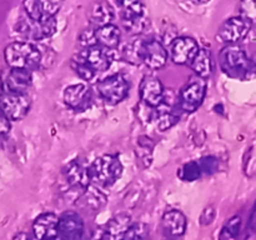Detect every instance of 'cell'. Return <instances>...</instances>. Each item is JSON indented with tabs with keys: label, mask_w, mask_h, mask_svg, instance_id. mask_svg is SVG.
Here are the masks:
<instances>
[{
	"label": "cell",
	"mask_w": 256,
	"mask_h": 240,
	"mask_svg": "<svg viewBox=\"0 0 256 240\" xmlns=\"http://www.w3.org/2000/svg\"><path fill=\"white\" fill-rule=\"evenodd\" d=\"M35 240L59 239V216L54 212H44L32 222Z\"/></svg>",
	"instance_id": "9a60e30c"
},
{
	"label": "cell",
	"mask_w": 256,
	"mask_h": 240,
	"mask_svg": "<svg viewBox=\"0 0 256 240\" xmlns=\"http://www.w3.org/2000/svg\"><path fill=\"white\" fill-rule=\"evenodd\" d=\"M96 89L108 104L116 105L128 96L130 84L122 74H114L98 82Z\"/></svg>",
	"instance_id": "8992f818"
},
{
	"label": "cell",
	"mask_w": 256,
	"mask_h": 240,
	"mask_svg": "<svg viewBox=\"0 0 256 240\" xmlns=\"http://www.w3.org/2000/svg\"><path fill=\"white\" fill-rule=\"evenodd\" d=\"M32 106V100L26 92H4L0 94V109L10 120H22L26 116Z\"/></svg>",
	"instance_id": "52a82bcc"
},
{
	"label": "cell",
	"mask_w": 256,
	"mask_h": 240,
	"mask_svg": "<svg viewBox=\"0 0 256 240\" xmlns=\"http://www.w3.org/2000/svg\"><path fill=\"white\" fill-rule=\"evenodd\" d=\"M215 215H216L215 206L214 205H209V206H206L202 210V215H200V224L204 225V226L212 224V220L215 219Z\"/></svg>",
	"instance_id": "d590c367"
},
{
	"label": "cell",
	"mask_w": 256,
	"mask_h": 240,
	"mask_svg": "<svg viewBox=\"0 0 256 240\" xmlns=\"http://www.w3.org/2000/svg\"><path fill=\"white\" fill-rule=\"evenodd\" d=\"M79 56L94 70L95 72H106L112 65V56L110 54L109 49L100 46V45L95 44L92 46L86 48L82 52H80Z\"/></svg>",
	"instance_id": "e0dca14e"
},
{
	"label": "cell",
	"mask_w": 256,
	"mask_h": 240,
	"mask_svg": "<svg viewBox=\"0 0 256 240\" xmlns=\"http://www.w3.org/2000/svg\"><path fill=\"white\" fill-rule=\"evenodd\" d=\"M179 120L178 115L174 114L172 110H166V112H162L158 119V128H159L162 132H165V130L170 129L172 125L176 124V122Z\"/></svg>",
	"instance_id": "e575fe53"
},
{
	"label": "cell",
	"mask_w": 256,
	"mask_h": 240,
	"mask_svg": "<svg viewBox=\"0 0 256 240\" xmlns=\"http://www.w3.org/2000/svg\"><path fill=\"white\" fill-rule=\"evenodd\" d=\"M219 64L222 72L234 79H245L252 70V60L240 46L230 44L222 50Z\"/></svg>",
	"instance_id": "7a4b0ae2"
},
{
	"label": "cell",
	"mask_w": 256,
	"mask_h": 240,
	"mask_svg": "<svg viewBox=\"0 0 256 240\" xmlns=\"http://www.w3.org/2000/svg\"><path fill=\"white\" fill-rule=\"evenodd\" d=\"M84 222L76 212H62L59 216V240H82Z\"/></svg>",
	"instance_id": "5bb4252c"
},
{
	"label": "cell",
	"mask_w": 256,
	"mask_h": 240,
	"mask_svg": "<svg viewBox=\"0 0 256 240\" xmlns=\"http://www.w3.org/2000/svg\"><path fill=\"white\" fill-rule=\"evenodd\" d=\"M32 75L30 70L12 69L4 79V90L15 92H26L32 86Z\"/></svg>",
	"instance_id": "44dd1931"
},
{
	"label": "cell",
	"mask_w": 256,
	"mask_h": 240,
	"mask_svg": "<svg viewBox=\"0 0 256 240\" xmlns=\"http://www.w3.org/2000/svg\"><path fill=\"white\" fill-rule=\"evenodd\" d=\"M62 0H24L22 8L28 18L35 22H45L55 15L62 9Z\"/></svg>",
	"instance_id": "30bf717a"
},
{
	"label": "cell",
	"mask_w": 256,
	"mask_h": 240,
	"mask_svg": "<svg viewBox=\"0 0 256 240\" xmlns=\"http://www.w3.org/2000/svg\"><path fill=\"white\" fill-rule=\"evenodd\" d=\"M199 50V44L192 38H176L170 45V59L178 65H190Z\"/></svg>",
	"instance_id": "8fae6325"
},
{
	"label": "cell",
	"mask_w": 256,
	"mask_h": 240,
	"mask_svg": "<svg viewBox=\"0 0 256 240\" xmlns=\"http://www.w3.org/2000/svg\"><path fill=\"white\" fill-rule=\"evenodd\" d=\"M202 175V169L198 162H190L182 165L178 172V176L184 182H195Z\"/></svg>",
	"instance_id": "f1b7e54d"
},
{
	"label": "cell",
	"mask_w": 256,
	"mask_h": 240,
	"mask_svg": "<svg viewBox=\"0 0 256 240\" xmlns=\"http://www.w3.org/2000/svg\"><path fill=\"white\" fill-rule=\"evenodd\" d=\"M242 170L248 178H252L256 175V144L252 145L245 152Z\"/></svg>",
	"instance_id": "1f68e13d"
},
{
	"label": "cell",
	"mask_w": 256,
	"mask_h": 240,
	"mask_svg": "<svg viewBox=\"0 0 256 240\" xmlns=\"http://www.w3.org/2000/svg\"><path fill=\"white\" fill-rule=\"evenodd\" d=\"M168 62V50L159 40H148L144 45L142 64L152 70H159L165 66Z\"/></svg>",
	"instance_id": "d6986e66"
},
{
	"label": "cell",
	"mask_w": 256,
	"mask_h": 240,
	"mask_svg": "<svg viewBox=\"0 0 256 240\" xmlns=\"http://www.w3.org/2000/svg\"><path fill=\"white\" fill-rule=\"evenodd\" d=\"M10 122L12 120L6 116V115L2 112V110L0 109V136H4L9 132L10 130Z\"/></svg>",
	"instance_id": "8d00e7d4"
},
{
	"label": "cell",
	"mask_w": 256,
	"mask_h": 240,
	"mask_svg": "<svg viewBox=\"0 0 256 240\" xmlns=\"http://www.w3.org/2000/svg\"><path fill=\"white\" fill-rule=\"evenodd\" d=\"M62 175L68 184L74 189L85 190L92 182V175H90V165L88 166L84 162L80 159H74L66 164L62 169Z\"/></svg>",
	"instance_id": "7c38bea8"
},
{
	"label": "cell",
	"mask_w": 256,
	"mask_h": 240,
	"mask_svg": "<svg viewBox=\"0 0 256 240\" xmlns=\"http://www.w3.org/2000/svg\"><path fill=\"white\" fill-rule=\"evenodd\" d=\"M242 229V218L239 215H234L230 218L219 234V240H236Z\"/></svg>",
	"instance_id": "4316f807"
},
{
	"label": "cell",
	"mask_w": 256,
	"mask_h": 240,
	"mask_svg": "<svg viewBox=\"0 0 256 240\" xmlns=\"http://www.w3.org/2000/svg\"><path fill=\"white\" fill-rule=\"evenodd\" d=\"M186 216L180 210L172 209L162 218V230L165 240H180L186 232Z\"/></svg>",
	"instance_id": "4fadbf2b"
},
{
	"label": "cell",
	"mask_w": 256,
	"mask_h": 240,
	"mask_svg": "<svg viewBox=\"0 0 256 240\" xmlns=\"http://www.w3.org/2000/svg\"><path fill=\"white\" fill-rule=\"evenodd\" d=\"M252 22L242 16H232L225 20L218 32V38L225 44H236L248 36Z\"/></svg>",
	"instance_id": "ba28073f"
},
{
	"label": "cell",
	"mask_w": 256,
	"mask_h": 240,
	"mask_svg": "<svg viewBox=\"0 0 256 240\" xmlns=\"http://www.w3.org/2000/svg\"><path fill=\"white\" fill-rule=\"evenodd\" d=\"M132 225V220L129 214L122 212L115 215L105 225L102 240H122Z\"/></svg>",
	"instance_id": "ffe728a7"
},
{
	"label": "cell",
	"mask_w": 256,
	"mask_h": 240,
	"mask_svg": "<svg viewBox=\"0 0 256 240\" xmlns=\"http://www.w3.org/2000/svg\"><path fill=\"white\" fill-rule=\"evenodd\" d=\"M192 69L194 70L195 75L208 79L212 72V52L208 49H200L196 56L190 64Z\"/></svg>",
	"instance_id": "d4e9b609"
},
{
	"label": "cell",
	"mask_w": 256,
	"mask_h": 240,
	"mask_svg": "<svg viewBox=\"0 0 256 240\" xmlns=\"http://www.w3.org/2000/svg\"><path fill=\"white\" fill-rule=\"evenodd\" d=\"M55 240H59V239H55Z\"/></svg>",
	"instance_id": "60d3db41"
},
{
	"label": "cell",
	"mask_w": 256,
	"mask_h": 240,
	"mask_svg": "<svg viewBox=\"0 0 256 240\" xmlns=\"http://www.w3.org/2000/svg\"><path fill=\"white\" fill-rule=\"evenodd\" d=\"M122 240H150L149 228L142 222H132Z\"/></svg>",
	"instance_id": "4dcf8cb0"
},
{
	"label": "cell",
	"mask_w": 256,
	"mask_h": 240,
	"mask_svg": "<svg viewBox=\"0 0 256 240\" xmlns=\"http://www.w3.org/2000/svg\"><path fill=\"white\" fill-rule=\"evenodd\" d=\"M248 229H249L250 232H256V202L252 206V212L250 214V219H249V224H248Z\"/></svg>",
	"instance_id": "74e56055"
},
{
	"label": "cell",
	"mask_w": 256,
	"mask_h": 240,
	"mask_svg": "<svg viewBox=\"0 0 256 240\" xmlns=\"http://www.w3.org/2000/svg\"><path fill=\"white\" fill-rule=\"evenodd\" d=\"M62 99L70 109L82 112L90 105L92 94L90 89L85 84H74L65 88Z\"/></svg>",
	"instance_id": "ac0fdd59"
},
{
	"label": "cell",
	"mask_w": 256,
	"mask_h": 240,
	"mask_svg": "<svg viewBox=\"0 0 256 240\" xmlns=\"http://www.w3.org/2000/svg\"><path fill=\"white\" fill-rule=\"evenodd\" d=\"M14 240H32V239L29 236V235L25 234V232H20V234H18L14 238Z\"/></svg>",
	"instance_id": "f35d334b"
},
{
	"label": "cell",
	"mask_w": 256,
	"mask_h": 240,
	"mask_svg": "<svg viewBox=\"0 0 256 240\" xmlns=\"http://www.w3.org/2000/svg\"><path fill=\"white\" fill-rule=\"evenodd\" d=\"M70 66L74 70L75 74L79 75L82 80H86V82H90V80L94 79L95 74H96V72H95L94 70H92V68L79 56V55L72 58V62H70Z\"/></svg>",
	"instance_id": "83f0119b"
},
{
	"label": "cell",
	"mask_w": 256,
	"mask_h": 240,
	"mask_svg": "<svg viewBox=\"0 0 256 240\" xmlns=\"http://www.w3.org/2000/svg\"><path fill=\"white\" fill-rule=\"evenodd\" d=\"M240 16L256 22V0H242L239 5Z\"/></svg>",
	"instance_id": "d6a6232c"
},
{
	"label": "cell",
	"mask_w": 256,
	"mask_h": 240,
	"mask_svg": "<svg viewBox=\"0 0 256 240\" xmlns=\"http://www.w3.org/2000/svg\"><path fill=\"white\" fill-rule=\"evenodd\" d=\"M122 174V165L115 155L104 154L90 165L92 180L102 186H112Z\"/></svg>",
	"instance_id": "277c9868"
},
{
	"label": "cell",
	"mask_w": 256,
	"mask_h": 240,
	"mask_svg": "<svg viewBox=\"0 0 256 240\" xmlns=\"http://www.w3.org/2000/svg\"><path fill=\"white\" fill-rule=\"evenodd\" d=\"M4 58L8 66L12 69L32 72L42 62V52L29 42H14L5 48Z\"/></svg>",
	"instance_id": "6da1fadb"
},
{
	"label": "cell",
	"mask_w": 256,
	"mask_h": 240,
	"mask_svg": "<svg viewBox=\"0 0 256 240\" xmlns=\"http://www.w3.org/2000/svg\"><path fill=\"white\" fill-rule=\"evenodd\" d=\"M94 32L96 44L100 45V46L109 50H114L119 46L122 32H120V29L116 25L108 24L102 25V26H98L94 30Z\"/></svg>",
	"instance_id": "7402d4cb"
},
{
	"label": "cell",
	"mask_w": 256,
	"mask_h": 240,
	"mask_svg": "<svg viewBox=\"0 0 256 240\" xmlns=\"http://www.w3.org/2000/svg\"><path fill=\"white\" fill-rule=\"evenodd\" d=\"M206 95V79L194 75L184 85L179 95V106L185 112H194L202 106Z\"/></svg>",
	"instance_id": "5b68a950"
},
{
	"label": "cell",
	"mask_w": 256,
	"mask_h": 240,
	"mask_svg": "<svg viewBox=\"0 0 256 240\" xmlns=\"http://www.w3.org/2000/svg\"><path fill=\"white\" fill-rule=\"evenodd\" d=\"M106 202V196L104 192L98 190L95 186H89L85 190H82V195L78 199V205L84 206L85 209L94 210V212H99Z\"/></svg>",
	"instance_id": "cb8c5ba5"
},
{
	"label": "cell",
	"mask_w": 256,
	"mask_h": 240,
	"mask_svg": "<svg viewBox=\"0 0 256 240\" xmlns=\"http://www.w3.org/2000/svg\"><path fill=\"white\" fill-rule=\"evenodd\" d=\"M138 145L139 149L136 150L138 156L140 158V162H145V166L152 164V148H154V142L152 139L148 136H140L138 139Z\"/></svg>",
	"instance_id": "f546056e"
},
{
	"label": "cell",
	"mask_w": 256,
	"mask_h": 240,
	"mask_svg": "<svg viewBox=\"0 0 256 240\" xmlns=\"http://www.w3.org/2000/svg\"><path fill=\"white\" fill-rule=\"evenodd\" d=\"M190 2H194V4H196V5H202V4H206L209 0H190Z\"/></svg>",
	"instance_id": "ab89813d"
},
{
	"label": "cell",
	"mask_w": 256,
	"mask_h": 240,
	"mask_svg": "<svg viewBox=\"0 0 256 240\" xmlns=\"http://www.w3.org/2000/svg\"><path fill=\"white\" fill-rule=\"evenodd\" d=\"M144 40L134 39L130 42H128L122 50V58L126 62H130L132 65L142 64L144 59Z\"/></svg>",
	"instance_id": "484cf974"
},
{
	"label": "cell",
	"mask_w": 256,
	"mask_h": 240,
	"mask_svg": "<svg viewBox=\"0 0 256 240\" xmlns=\"http://www.w3.org/2000/svg\"><path fill=\"white\" fill-rule=\"evenodd\" d=\"M140 98L142 102L152 108H158L162 104L165 90L162 82L155 76H144L139 88Z\"/></svg>",
	"instance_id": "2e32d148"
},
{
	"label": "cell",
	"mask_w": 256,
	"mask_h": 240,
	"mask_svg": "<svg viewBox=\"0 0 256 240\" xmlns=\"http://www.w3.org/2000/svg\"><path fill=\"white\" fill-rule=\"evenodd\" d=\"M58 22L55 18H52L45 22H35L30 18H25L22 22H18V32L24 35L26 39L30 40H42L50 38L56 32Z\"/></svg>",
	"instance_id": "9c48e42d"
},
{
	"label": "cell",
	"mask_w": 256,
	"mask_h": 240,
	"mask_svg": "<svg viewBox=\"0 0 256 240\" xmlns=\"http://www.w3.org/2000/svg\"><path fill=\"white\" fill-rule=\"evenodd\" d=\"M198 162H199L200 169H202V174L212 175V174H215L216 172H219L220 162L216 158L204 156V158H202V159L198 160Z\"/></svg>",
	"instance_id": "836d02e7"
},
{
	"label": "cell",
	"mask_w": 256,
	"mask_h": 240,
	"mask_svg": "<svg viewBox=\"0 0 256 240\" xmlns=\"http://www.w3.org/2000/svg\"><path fill=\"white\" fill-rule=\"evenodd\" d=\"M88 15L92 24L98 26L112 24L114 19V9L106 0H95L88 10Z\"/></svg>",
	"instance_id": "603a6c76"
},
{
	"label": "cell",
	"mask_w": 256,
	"mask_h": 240,
	"mask_svg": "<svg viewBox=\"0 0 256 240\" xmlns=\"http://www.w3.org/2000/svg\"><path fill=\"white\" fill-rule=\"evenodd\" d=\"M122 28L132 35H139L149 25L146 8L142 0H119Z\"/></svg>",
	"instance_id": "3957f363"
}]
</instances>
